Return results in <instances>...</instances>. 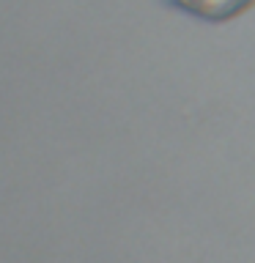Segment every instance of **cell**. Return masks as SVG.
<instances>
[{"label":"cell","instance_id":"obj_1","mask_svg":"<svg viewBox=\"0 0 255 263\" xmlns=\"http://www.w3.org/2000/svg\"><path fill=\"white\" fill-rule=\"evenodd\" d=\"M165 3L201 22H230L242 16L255 0H165Z\"/></svg>","mask_w":255,"mask_h":263}]
</instances>
